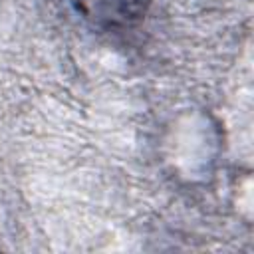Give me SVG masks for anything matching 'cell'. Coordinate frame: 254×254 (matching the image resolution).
<instances>
[{
    "mask_svg": "<svg viewBox=\"0 0 254 254\" xmlns=\"http://www.w3.org/2000/svg\"><path fill=\"white\" fill-rule=\"evenodd\" d=\"M79 10L101 24H125L141 16L145 0H73Z\"/></svg>",
    "mask_w": 254,
    "mask_h": 254,
    "instance_id": "cell-1",
    "label": "cell"
}]
</instances>
